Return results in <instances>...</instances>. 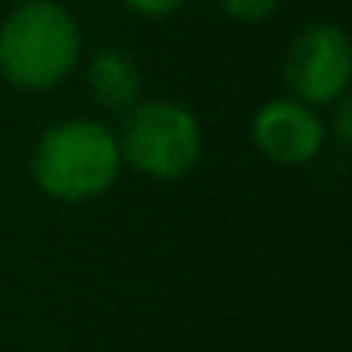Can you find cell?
I'll use <instances>...</instances> for the list:
<instances>
[{
  "instance_id": "cell-4",
  "label": "cell",
  "mask_w": 352,
  "mask_h": 352,
  "mask_svg": "<svg viewBox=\"0 0 352 352\" xmlns=\"http://www.w3.org/2000/svg\"><path fill=\"white\" fill-rule=\"evenodd\" d=\"M352 80V42L338 21L304 25L283 52V83L287 97H297L311 107H331L349 94Z\"/></svg>"
},
{
  "instance_id": "cell-5",
  "label": "cell",
  "mask_w": 352,
  "mask_h": 352,
  "mask_svg": "<svg viewBox=\"0 0 352 352\" xmlns=\"http://www.w3.org/2000/svg\"><path fill=\"white\" fill-rule=\"evenodd\" d=\"M249 138H252V148L266 162L280 169H297L321 155L328 124L321 121L318 107L297 97H270L252 114Z\"/></svg>"
},
{
  "instance_id": "cell-2",
  "label": "cell",
  "mask_w": 352,
  "mask_h": 352,
  "mask_svg": "<svg viewBox=\"0 0 352 352\" xmlns=\"http://www.w3.org/2000/svg\"><path fill=\"white\" fill-rule=\"evenodd\" d=\"M83 63V32L59 0L14 4L0 21V80L21 94L63 87Z\"/></svg>"
},
{
  "instance_id": "cell-8",
  "label": "cell",
  "mask_w": 352,
  "mask_h": 352,
  "mask_svg": "<svg viewBox=\"0 0 352 352\" xmlns=\"http://www.w3.org/2000/svg\"><path fill=\"white\" fill-rule=\"evenodd\" d=\"M190 0H121V8L131 11L135 18H145V21H162V18H173L180 14Z\"/></svg>"
},
{
  "instance_id": "cell-9",
  "label": "cell",
  "mask_w": 352,
  "mask_h": 352,
  "mask_svg": "<svg viewBox=\"0 0 352 352\" xmlns=\"http://www.w3.org/2000/svg\"><path fill=\"white\" fill-rule=\"evenodd\" d=\"M331 107H335V121H331L328 135L338 142L342 152H349V138H352V97L345 94V97H338Z\"/></svg>"
},
{
  "instance_id": "cell-10",
  "label": "cell",
  "mask_w": 352,
  "mask_h": 352,
  "mask_svg": "<svg viewBox=\"0 0 352 352\" xmlns=\"http://www.w3.org/2000/svg\"><path fill=\"white\" fill-rule=\"evenodd\" d=\"M18 4H35V0H18Z\"/></svg>"
},
{
  "instance_id": "cell-7",
  "label": "cell",
  "mask_w": 352,
  "mask_h": 352,
  "mask_svg": "<svg viewBox=\"0 0 352 352\" xmlns=\"http://www.w3.org/2000/svg\"><path fill=\"white\" fill-rule=\"evenodd\" d=\"M214 4L221 8V14H228L239 25H263L280 14L283 0H214Z\"/></svg>"
},
{
  "instance_id": "cell-3",
  "label": "cell",
  "mask_w": 352,
  "mask_h": 352,
  "mask_svg": "<svg viewBox=\"0 0 352 352\" xmlns=\"http://www.w3.org/2000/svg\"><path fill=\"white\" fill-rule=\"evenodd\" d=\"M118 148L121 162L138 176L176 184L190 176L204 155V124L180 100H138L124 111Z\"/></svg>"
},
{
  "instance_id": "cell-6",
  "label": "cell",
  "mask_w": 352,
  "mask_h": 352,
  "mask_svg": "<svg viewBox=\"0 0 352 352\" xmlns=\"http://www.w3.org/2000/svg\"><path fill=\"white\" fill-rule=\"evenodd\" d=\"M83 87L100 111L124 114L142 100L145 76H142L135 52L118 49V45H104V49L90 52V59L83 66Z\"/></svg>"
},
{
  "instance_id": "cell-1",
  "label": "cell",
  "mask_w": 352,
  "mask_h": 352,
  "mask_svg": "<svg viewBox=\"0 0 352 352\" xmlns=\"http://www.w3.org/2000/svg\"><path fill=\"white\" fill-rule=\"evenodd\" d=\"M118 135L97 118L49 124L32 148V184L56 204H90L114 190L121 176Z\"/></svg>"
}]
</instances>
